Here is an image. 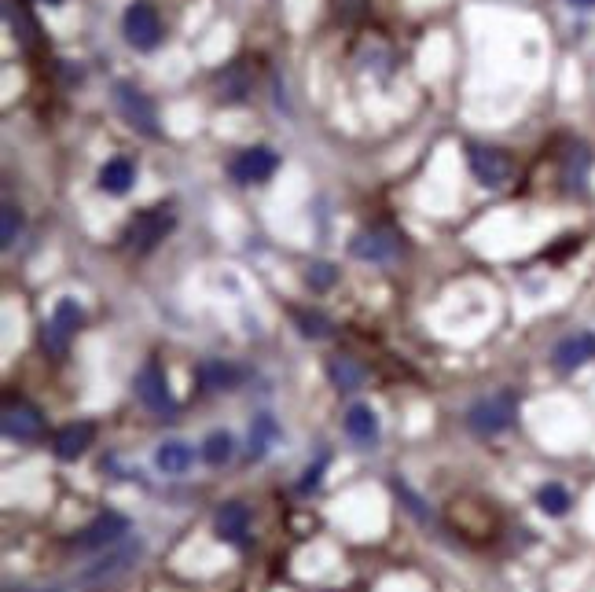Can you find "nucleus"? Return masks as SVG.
Listing matches in <instances>:
<instances>
[{
	"instance_id": "f257e3e1",
	"label": "nucleus",
	"mask_w": 595,
	"mask_h": 592,
	"mask_svg": "<svg viewBox=\"0 0 595 592\" xmlns=\"http://www.w3.org/2000/svg\"><path fill=\"white\" fill-rule=\"evenodd\" d=\"M140 556H144V541H122V545H114L111 552H103L100 559H92L89 567L81 570L78 589H89V592L114 589L118 581H125L133 574Z\"/></svg>"
},
{
	"instance_id": "f03ea898",
	"label": "nucleus",
	"mask_w": 595,
	"mask_h": 592,
	"mask_svg": "<svg viewBox=\"0 0 595 592\" xmlns=\"http://www.w3.org/2000/svg\"><path fill=\"white\" fill-rule=\"evenodd\" d=\"M518 416V398L515 390H493V394H485L471 405L467 412V427H471L478 438H496V434H504Z\"/></svg>"
},
{
	"instance_id": "7ed1b4c3",
	"label": "nucleus",
	"mask_w": 595,
	"mask_h": 592,
	"mask_svg": "<svg viewBox=\"0 0 595 592\" xmlns=\"http://www.w3.org/2000/svg\"><path fill=\"white\" fill-rule=\"evenodd\" d=\"M173 225H177V214H173V206H147V210H140V214L125 225V232H122V240H125V247L129 251H136V254H147V251H155L158 243L166 240L169 232H173Z\"/></svg>"
},
{
	"instance_id": "20e7f679",
	"label": "nucleus",
	"mask_w": 595,
	"mask_h": 592,
	"mask_svg": "<svg viewBox=\"0 0 595 592\" xmlns=\"http://www.w3.org/2000/svg\"><path fill=\"white\" fill-rule=\"evenodd\" d=\"M122 30L136 52H151L162 45V15H158L155 0H133L122 15Z\"/></svg>"
},
{
	"instance_id": "39448f33",
	"label": "nucleus",
	"mask_w": 595,
	"mask_h": 592,
	"mask_svg": "<svg viewBox=\"0 0 595 592\" xmlns=\"http://www.w3.org/2000/svg\"><path fill=\"white\" fill-rule=\"evenodd\" d=\"M114 107H118V114H122L125 122L136 129V133H144V137H151V140L162 137L155 103L147 100V96L136 89V85H129V81H118V85H114Z\"/></svg>"
},
{
	"instance_id": "423d86ee",
	"label": "nucleus",
	"mask_w": 595,
	"mask_h": 592,
	"mask_svg": "<svg viewBox=\"0 0 595 592\" xmlns=\"http://www.w3.org/2000/svg\"><path fill=\"white\" fill-rule=\"evenodd\" d=\"M133 387H136V398H140V405H144L147 412H155V416H162V420H169V416L177 412V398H173L169 379L158 361H147V365L136 372Z\"/></svg>"
},
{
	"instance_id": "0eeeda50",
	"label": "nucleus",
	"mask_w": 595,
	"mask_h": 592,
	"mask_svg": "<svg viewBox=\"0 0 595 592\" xmlns=\"http://www.w3.org/2000/svg\"><path fill=\"white\" fill-rule=\"evenodd\" d=\"M471 173L474 181L482 184V188H507V184L515 181V162H511V155L500 148H482V144H474L471 148Z\"/></svg>"
},
{
	"instance_id": "6e6552de",
	"label": "nucleus",
	"mask_w": 595,
	"mask_h": 592,
	"mask_svg": "<svg viewBox=\"0 0 595 592\" xmlns=\"http://www.w3.org/2000/svg\"><path fill=\"white\" fill-rule=\"evenodd\" d=\"M125 534H129V519L122 512H103L74 537V548L78 552H107V548L122 545Z\"/></svg>"
},
{
	"instance_id": "1a4fd4ad",
	"label": "nucleus",
	"mask_w": 595,
	"mask_h": 592,
	"mask_svg": "<svg viewBox=\"0 0 595 592\" xmlns=\"http://www.w3.org/2000/svg\"><path fill=\"white\" fill-rule=\"evenodd\" d=\"M276 170H280V155L272 148H265V144L243 148L236 159H232V166H228V173H232L236 184H265Z\"/></svg>"
},
{
	"instance_id": "9d476101",
	"label": "nucleus",
	"mask_w": 595,
	"mask_h": 592,
	"mask_svg": "<svg viewBox=\"0 0 595 592\" xmlns=\"http://www.w3.org/2000/svg\"><path fill=\"white\" fill-rule=\"evenodd\" d=\"M0 427H4V434H8L12 442H34V438L45 434V416H41L37 405L19 398V401H8V405H4Z\"/></svg>"
},
{
	"instance_id": "9b49d317",
	"label": "nucleus",
	"mask_w": 595,
	"mask_h": 592,
	"mask_svg": "<svg viewBox=\"0 0 595 592\" xmlns=\"http://www.w3.org/2000/svg\"><path fill=\"white\" fill-rule=\"evenodd\" d=\"M595 361V331H570L555 342L551 350V365L559 372H577V368Z\"/></svg>"
},
{
	"instance_id": "f8f14e48",
	"label": "nucleus",
	"mask_w": 595,
	"mask_h": 592,
	"mask_svg": "<svg viewBox=\"0 0 595 592\" xmlns=\"http://www.w3.org/2000/svg\"><path fill=\"white\" fill-rule=\"evenodd\" d=\"M588 173H592V151H588V144H570L559 155L562 188L570 195H584L588 192Z\"/></svg>"
},
{
	"instance_id": "ddd939ff",
	"label": "nucleus",
	"mask_w": 595,
	"mask_h": 592,
	"mask_svg": "<svg viewBox=\"0 0 595 592\" xmlns=\"http://www.w3.org/2000/svg\"><path fill=\"white\" fill-rule=\"evenodd\" d=\"M214 534L225 541V545H236V548H243L250 541V512H247V504H239V501H228V504H221L217 508V515H214Z\"/></svg>"
},
{
	"instance_id": "4468645a",
	"label": "nucleus",
	"mask_w": 595,
	"mask_h": 592,
	"mask_svg": "<svg viewBox=\"0 0 595 592\" xmlns=\"http://www.w3.org/2000/svg\"><path fill=\"white\" fill-rule=\"evenodd\" d=\"M349 251L357 254L360 262H390L393 254H397V240H393V232H386V228H364V232L353 236Z\"/></svg>"
},
{
	"instance_id": "2eb2a0df",
	"label": "nucleus",
	"mask_w": 595,
	"mask_h": 592,
	"mask_svg": "<svg viewBox=\"0 0 595 592\" xmlns=\"http://www.w3.org/2000/svg\"><path fill=\"white\" fill-rule=\"evenodd\" d=\"M4 19H8V30H12V37L19 45L30 48V52L41 48V26H37V19L30 15L26 0H4Z\"/></svg>"
},
{
	"instance_id": "dca6fc26",
	"label": "nucleus",
	"mask_w": 595,
	"mask_h": 592,
	"mask_svg": "<svg viewBox=\"0 0 595 592\" xmlns=\"http://www.w3.org/2000/svg\"><path fill=\"white\" fill-rule=\"evenodd\" d=\"M250 92H254V74H250V63H243V59L228 63L217 74V96H221V103H243Z\"/></svg>"
},
{
	"instance_id": "f3484780",
	"label": "nucleus",
	"mask_w": 595,
	"mask_h": 592,
	"mask_svg": "<svg viewBox=\"0 0 595 592\" xmlns=\"http://www.w3.org/2000/svg\"><path fill=\"white\" fill-rule=\"evenodd\" d=\"M92 438H96V427L92 423H70V427H63V431L56 434V442H52V449H56L59 460H81V456L89 453Z\"/></svg>"
},
{
	"instance_id": "a211bd4d",
	"label": "nucleus",
	"mask_w": 595,
	"mask_h": 592,
	"mask_svg": "<svg viewBox=\"0 0 595 592\" xmlns=\"http://www.w3.org/2000/svg\"><path fill=\"white\" fill-rule=\"evenodd\" d=\"M191 464H195V449H191L188 442L173 438V442L158 445L155 467L162 471V475H184V471H191Z\"/></svg>"
},
{
	"instance_id": "6ab92c4d",
	"label": "nucleus",
	"mask_w": 595,
	"mask_h": 592,
	"mask_svg": "<svg viewBox=\"0 0 595 592\" xmlns=\"http://www.w3.org/2000/svg\"><path fill=\"white\" fill-rule=\"evenodd\" d=\"M133 181H136V166L129 159H107L100 166V192H107V195H125L129 188H133Z\"/></svg>"
},
{
	"instance_id": "aec40b11",
	"label": "nucleus",
	"mask_w": 595,
	"mask_h": 592,
	"mask_svg": "<svg viewBox=\"0 0 595 592\" xmlns=\"http://www.w3.org/2000/svg\"><path fill=\"white\" fill-rule=\"evenodd\" d=\"M346 434L357 445H375L379 442V416L371 405H353L346 412Z\"/></svg>"
},
{
	"instance_id": "412c9836",
	"label": "nucleus",
	"mask_w": 595,
	"mask_h": 592,
	"mask_svg": "<svg viewBox=\"0 0 595 592\" xmlns=\"http://www.w3.org/2000/svg\"><path fill=\"white\" fill-rule=\"evenodd\" d=\"M276 442H280V423H276V416L261 412L258 420L250 423V449H247V456H250V460H265Z\"/></svg>"
},
{
	"instance_id": "4be33fe9",
	"label": "nucleus",
	"mask_w": 595,
	"mask_h": 592,
	"mask_svg": "<svg viewBox=\"0 0 595 592\" xmlns=\"http://www.w3.org/2000/svg\"><path fill=\"white\" fill-rule=\"evenodd\" d=\"M243 379V368L228 365V361H203L199 365V383L206 390H236Z\"/></svg>"
},
{
	"instance_id": "5701e85b",
	"label": "nucleus",
	"mask_w": 595,
	"mask_h": 592,
	"mask_svg": "<svg viewBox=\"0 0 595 592\" xmlns=\"http://www.w3.org/2000/svg\"><path fill=\"white\" fill-rule=\"evenodd\" d=\"M327 379H331L338 390H357L360 383H364V368H360L353 357H346V353H335V357L327 361Z\"/></svg>"
},
{
	"instance_id": "b1692460",
	"label": "nucleus",
	"mask_w": 595,
	"mask_h": 592,
	"mask_svg": "<svg viewBox=\"0 0 595 592\" xmlns=\"http://www.w3.org/2000/svg\"><path fill=\"white\" fill-rule=\"evenodd\" d=\"M537 504H540V512H544V515H551V519H562V515L570 512L573 497H570V490H566L562 482H544V486L537 490Z\"/></svg>"
},
{
	"instance_id": "393cba45",
	"label": "nucleus",
	"mask_w": 595,
	"mask_h": 592,
	"mask_svg": "<svg viewBox=\"0 0 595 592\" xmlns=\"http://www.w3.org/2000/svg\"><path fill=\"white\" fill-rule=\"evenodd\" d=\"M232 456H236V442H232V434H228V431L206 434V442H203V460H206V464H210V467H225Z\"/></svg>"
},
{
	"instance_id": "a878e982",
	"label": "nucleus",
	"mask_w": 595,
	"mask_h": 592,
	"mask_svg": "<svg viewBox=\"0 0 595 592\" xmlns=\"http://www.w3.org/2000/svg\"><path fill=\"white\" fill-rule=\"evenodd\" d=\"M291 317L305 339H327V335L335 331L331 328V320H327L324 313H313V309H291Z\"/></svg>"
},
{
	"instance_id": "bb28decb",
	"label": "nucleus",
	"mask_w": 595,
	"mask_h": 592,
	"mask_svg": "<svg viewBox=\"0 0 595 592\" xmlns=\"http://www.w3.org/2000/svg\"><path fill=\"white\" fill-rule=\"evenodd\" d=\"M41 346H45L52 357H67L70 350V331L59 324V320H45L41 324Z\"/></svg>"
},
{
	"instance_id": "cd10ccee",
	"label": "nucleus",
	"mask_w": 595,
	"mask_h": 592,
	"mask_svg": "<svg viewBox=\"0 0 595 592\" xmlns=\"http://www.w3.org/2000/svg\"><path fill=\"white\" fill-rule=\"evenodd\" d=\"M52 320H59L63 328L74 335V331L81 328V320H85V313H81V306L74 302V298H59L56 302V313H52Z\"/></svg>"
},
{
	"instance_id": "c85d7f7f",
	"label": "nucleus",
	"mask_w": 595,
	"mask_h": 592,
	"mask_svg": "<svg viewBox=\"0 0 595 592\" xmlns=\"http://www.w3.org/2000/svg\"><path fill=\"white\" fill-rule=\"evenodd\" d=\"M335 265L331 262H313L309 269H305V284L313 287V291H327V287L335 284Z\"/></svg>"
},
{
	"instance_id": "c756f323",
	"label": "nucleus",
	"mask_w": 595,
	"mask_h": 592,
	"mask_svg": "<svg viewBox=\"0 0 595 592\" xmlns=\"http://www.w3.org/2000/svg\"><path fill=\"white\" fill-rule=\"evenodd\" d=\"M19 228H23V214H19V206L15 203H4V232H0V236H4V247H12L15 240H19Z\"/></svg>"
},
{
	"instance_id": "7c9ffc66",
	"label": "nucleus",
	"mask_w": 595,
	"mask_h": 592,
	"mask_svg": "<svg viewBox=\"0 0 595 592\" xmlns=\"http://www.w3.org/2000/svg\"><path fill=\"white\" fill-rule=\"evenodd\" d=\"M364 12H368V0H335V15L342 23H357Z\"/></svg>"
},
{
	"instance_id": "2f4dec72",
	"label": "nucleus",
	"mask_w": 595,
	"mask_h": 592,
	"mask_svg": "<svg viewBox=\"0 0 595 592\" xmlns=\"http://www.w3.org/2000/svg\"><path fill=\"white\" fill-rule=\"evenodd\" d=\"M327 460H331V456H320V460H316L313 467H309V471H305V479H302V493H309V490H316V486H320V479H324V471H327Z\"/></svg>"
},
{
	"instance_id": "473e14b6",
	"label": "nucleus",
	"mask_w": 595,
	"mask_h": 592,
	"mask_svg": "<svg viewBox=\"0 0 595 592\" xmlns=\"http://www.w3.org/2000/svg\"><path fill=\"white\" fill-rule=\"evenodd\" d=\"M573 8H577V12H592L595 8V0H570Z\"/></svg>"
},
{
	"instance_id": "72a5a7b5",
	"label": "nucleus",
	"mask_w": 595,
	"mask_h": 592,
	"mask_svg": "<svg viewBox=\"0 0 595 592\" xmlns=\"http://www.w3.org/2000/svg\"><path fill=\"white\" fill-rule=\"evenodd\" d=\"M45 4H63V0H45Z\"/></svg>"
}]
</instances>
